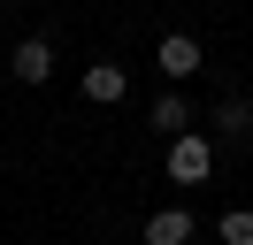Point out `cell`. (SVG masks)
Masks as SVG:
<instances>
[{
  "label": "cell",
  "instance_id": "1",
  "mask_svg": "<svg viewBox=\"0 0 253 245\" xmlns=\"http://www.w3.org/2000/svg\"><path fill=\"white\" fill-rule=\"evenodd\" d=\"M161 168H169V184H207V176H215V138H207V130L169 138V161H161Z\"/></svg>",
  "mask_w": 253,
  "mask_h": 245
},
{
  "label": "cell",
  "instance_id": "2",
  "mask_svg": "<svg viewBox=\"0 0 253 245\" xmlns=\"http://www.w3.org/2000/svg\"><path fill=\"white\" fill-rule=\"evenodd\" d=\"M154 69L169 77V84H184V77H200V39H192V31H169V39L154 46Z\"/></svg>",
  "mask_w": 253,
  "mask_h": 245
},
{
  "label": "cell",
  "instance_id": "3",
  "mask_svg": "<svg viewBox=\"0 0 253 245\" xmlns=\"http://www.w3.org/2000/svg\"><path fill=\"white\" fill-rule=\"evenodd\" d=\"M146 122H154V130L161 138H184V130H200V115H192V100H184V92H154V107H146Z\"/></svg>",
  "mask_w": 253,
  "mask_h": 245
},
{
  "label": "cell",
  "instance_id": "4",
  "mask_svg": "<svg viewBox=\"0 0 253 245\" xmlns=\"http://www.w3.org/2000/svg\"><path fill=\"white\" fill-rule=\"evenodd\" d=\"M192 207H161V214H146V230H138V245H192Z\"/></svg>",
  "mask_w": 253,
  "mask_h": 245
},
{
  "label": "cell",
  "instance_id": "5",
  "mask_svg": "<svg viewBox=\"0 0 253 245\" xmlns=\"http://www.w3.org/2000/svg\"><path fill=\"white\" fill-rule=\"evenodd\" d=\"M123 92H130V69H123V61H92V69H84V100H92V107H115Z\"/></svg>",
  "mask_w": 253,
  "mask_h": 245
},
{
  "label": "cell",
  "instance_id": "6",
  "mask_svg": "<svg viewBox=\"0 0 253 245\" xmlns=\"http://www.w3.org/2000/svg\"><path fill=\"white\" fill-rule=\"evenodd\" d=\"M8 69H16V84H46L54 77V46L46 39H23L16 54H8Z\"/></svg>",
  "mask_w": 253,
  "mask_h": 245
},
{
  "label": "cell",
  "instance_id": "7",
  "mask_svg": "<svg viewBox=\"0 0 253 245\" xmlns=\"http://www.w3.org/2000/svg\"><path fill=\"white\" fill-rule=\"evenodd\" d=\"M215 130L230 138V146H246V130H253V107H246V100H222V107H215Z\"/></svg>",
  "mask_w": 253,
  "mask_h": 245
},
{
  "label": "cell",
  "instance_id": "8",
  "mask_svg": "<svg viewBox=\"0 0 253 245\" xmlns=\"http://www.w3.org/2000/svg\"><path fill=\"white\" fill-rule=\"evenodd\" d=\"M215 238H222V245H253V207H230V214L215 222Z\"/></svg>",
  "mask_w": 253,
  "mask_h": 245
}]
</instances>
